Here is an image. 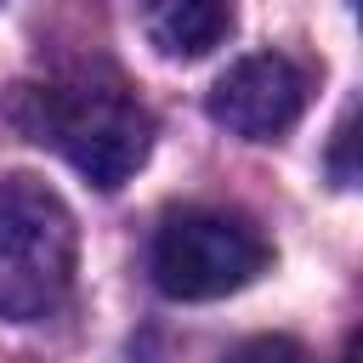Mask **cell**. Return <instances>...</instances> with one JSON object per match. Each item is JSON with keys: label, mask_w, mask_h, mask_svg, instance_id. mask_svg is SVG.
Wrapping results in <instances>:
<instances>
[{"label": "cell", "mask_w": 363, "mask_h": 363, "mask_svg": "<svg viewBox=\"0 0 363 363\" xmlns=\"http://www.w3.org/2000/svg\"><path fill=\"white\" fill-rule=\"evenodd\" d=\"M11 119L28 142L57 147L102 193L125 187L153 147V113L113 74L108 79L68 74V79H45V85H17Z\"/></svg>", "instance_id": "obj_1"}, {"label": "cell", "mask_w": 363, "mask_h": 363, "mask_svg": "<svg viewBox=\"0 0 363 363\" xmlns=\"http://www.w3.org/2000/svg\"><path fill=\"white\" fill-rule=\"evenodd\" d=\"M74 210L40 176H0V318H51L74 289Z\"/></svg>", "instance_id": "obj_2"}, {"label": "cell", "mask_w": 363, "mask_h": 363, "mask_svg": "<svg viewBox=\"0 0 363 363\" xmlns=\"http://www.w3.org/2000/svg\"><path fill=\"white\" fill-rule=\"evenodd\" d=\"M233 34V0H147V40L164 57H210Z\"/></svg>", "instance_id": "obj_5"}, {"label": "cell", "mask_w": 363, "mask_h": 363, "mask_svg": "<svg viewBox=\"0 0 363 363\" xmlns=\"http://www.w3.org/2000/svg\"><path fill=\"white\" fill-rule=\"evenodd\" d=\"M267 261H272V244L238 210L182 204L153 233V284L170 301H221L255 284Z\"/></svg>", "instance_id": "obj_3"}, {"label": "cell", "mask_w": 363, "mask_h": 363, "mask_svg": "<svg viewBox=\"0 0 363 363\" xmlns=\"http://www.w3.org/2000/svg\"><path fill=\"white\" fill-rule=\"evenodd\" d=\"M227 363H312V357H306V346L289 340V335H255V340H244Z\"/></svg>", "instance_id": "obj_6"}, {"label": "cell", "mask_w": 363, "mask_h": 363, "mask_svg": "<svg viewBox=\"0 0 363 363\" xmlns=\"http://www.w3.org/2000/svg\"><path fill=\"white\" fill-rule=\"evenodd\" d=\"M306 96H312V74L284 57V51H255V57H238L204 96L210 119L244 142H272L284 136L301 113H306Z\"/></svg>", "instance_id": "obj_4"}, {"label": "cell", "mask_w": 363, "mask_h": 363, "mask_svg": "<svg viewBox=\"0 0 363 363\" xmlns=\"http://www.w3.org/2000/svg\"><path fill=\"white\" fill-rule=\"evenodd\" d=\"M335 182L352 187V113H346L340 130H335Z\"/></svg>", "instance_id": "obj_7"}]
</instances>
